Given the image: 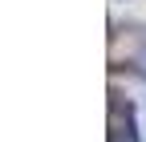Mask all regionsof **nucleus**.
Instances as JSON below:
<instances>
[{"instance_id": "nucleus-1", "label": "nucleus", "mask_w": 146, "mask_h": 142, "mask_svg": "<svg viewBox=\"0 0 146 142\" xmlns=\"http://www.w3.org/2000/svg\"><path fill=\"white\" fill-rule=\"evenodd\" d=\"M110 142H138V138H134L130 110H122V102L110 106Z\"/></svg>"}]
</instances>
